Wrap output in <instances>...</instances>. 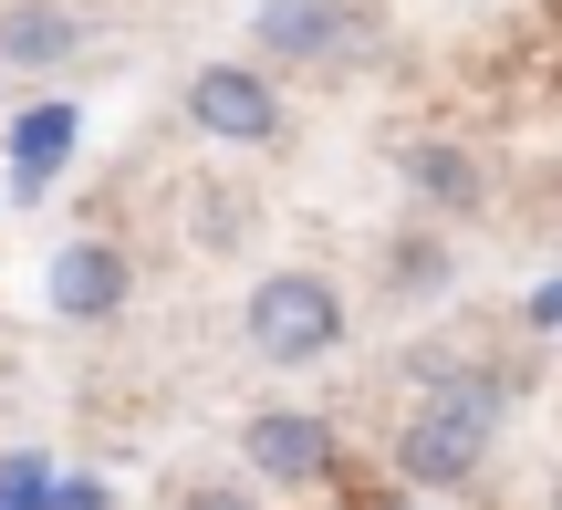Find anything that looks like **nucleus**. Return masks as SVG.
I'll use <instances>...</instances> for the list:
<instances>
[{
  "instance_id": "obj_1",
  "label": "nucleus",
  "mask_w": 562,
  "mask_h": 510,
  "mask_svg": "<svg viewBox=\"0 0 562 510\" xmlns=\"http://www.w3.org/2000/svg\"><path fill=\"white\" fill-rule=\"evenodd\" d=\"M490 428H501V386H490V375H438L427 407L406 417V438H396V479H417V490H459V479H480Z\"/></svg>"
},
{
  "instance_id": "obj_2",
  "label": "nucleus",
  "mask_w": 562,
  "mask_h": 510,
  "mask_svg": "<svg viewBox=\"0 0 562 510\" xmlns=\"http://www.w3.org/2000/svg\"><path fill=\"white\" fill-rule=\"evenodd\" d=\"M240 333H250L261 365H323V354L344 344V292L323 282V271H271L240 303Z\"/></svg>"
},
{
  "instance_id": "obj_3",
  "label": "nucleus",
  "mask_w": 562,
  "mask_h": 510,
  "mask_svg": "<svg viewBox=\"0 0 562 510\" xmlns=\"http://www.w3.org/2000/svg\"><path fill=\"white\" fill-rule=\"evenodd\" d=\"M188 115H199V136H229V146H271L281 136V94H271V73H250V63H199Z\"/></svg>"
},
{
  "instance_id": "obj_4",
  "label": "nucleus",
  "mask_w": 562,
  "mask_h": 510,
  "mask_svg": "<svg viewBox=\"0 0 562 510\" xmlns=\"http://www.w3.org/2000/svg\"><path fill=\"white\" fill-rule=\"evenodd\" d=\"M240 458L271 479V490H313V479L334 469V428L302 417V407H261V417L240 428Z\"/></svg>"
},
{
  "instance_id": "obj_5",
  "label": "nucleus",
  "mask_w": 562,
  "mask_h": 510,
  "mask_svg": "<svg viewBox=\"0 0 562 510\" xmlns=\"http://www.w3.org/2000/svg\"><path fill=\"white\" fill-rule=\"evenodd\" d=\"M42 292H53L63 324H104V313L125 303V250H115V240H74V250L53 261V282H42Z\"/></svg>"
},
{
  "instance_id": "obj_6",
  "label": "nucleus",
  "mask_w": 562,
  "mask_h": 510,
  "mask_svg": "<svg viewBox=\"0 0 562 510\" xmlns=\"http://www.w3.org/2000/svg\"><path fill=\"white\" fill-rule=\"evenodd\" d=\"M250 32H261L271 63H313V53H334V42H344V0H261Z\"/></svg>"
},
{
  "instance_id": "obj_7",
  "label": "nucleus",
  "mask_w": 562,
  "mask_h": 510,
  "mask_svg": "<svg viewBox=\"0 0 562 510\" xmlns=\"http://www.w3.org/2000/svg\"><path fill=\"white\" fill-rule=\"evenodd\" d=\"M63 157H74V104H32L21 136H11V188H21V199H42Z\"/></svg>"
},
{
  "instance_id": "obj_8",
  "label": "nucleus",
  "mask_w": 562,
  "mask_h": 510,
  "mask_svg": "<svg viewBox=\"0 0 562 510\" xmlns=\"http://www.w3.org/2000/svg\"><path fill=\"white\" fill-rule=\"evenodd\" d=\"M406 178H417L427 208H469V199H480V157H469V146H417Z\"/></svg>"
},
{
  "instance_id": "obj_9",
  "label": "nucleus",
  "mask_w": 562,
  "mask_h": 510,
  "mask_svg": "<svg viewBox=\"0 0 562 510\" xmlns=\"http://www.w3.org/2000/svg\"><path fill=\"white\" fill-rule=\"evenodd\" d=\"M74 42H83V21H74V11H42V0L0 21V53H11V63H63Z\"/></svg>"
},
{
  "instance_id": "obj_10",
  "label": "nucleus",
  "mask_w": 562,
  "mask_h": 510,
  "mask_svg": "<svg viewBox=\"0 0 562 510\" xmlns=\"http://www.w3.org/2000/svg\"><path fill=\"white\" fill-rule=\"evenodd\" d=\"M0 510H53V458H42V449L0 458Z\"/></svg>"
},
{
  "instance_id": "obj_11",
  "label": "nucleus",
  "mask_w": 562,
  "mask_h": 510,
  "mask_svg": "<svg viewBox=\"0 0 562 510\" xmlns=\"http://www.w3.org/2000/svg\"><path fill=\"white\" fill-rule=\"evenodd\" d=\"M438 282H448V250H438V240H396V271H385V292H406V303H427Z\"/></svg>"
},
{
  "instance_id": "obj_12",
  "label": "nucleus",
  "mask_w": 562,
  "mask_h": 510,
  "mask_svg": "<svg viewBox=\"0 0 562 510\" xmlns=\"http://www.w3.org/2000/svg\"><path fill=\"white\" fill-rule=\"evenodd\" d=\"M178 510H261V500H250V490H188Z\"/></svg>"
},
{
  "instance_id": "obj_13",
  "label": "nucleus",
  "mask_w": 562,
  "mask_h": 510,
  "mask_svg": "<svg viewBox=\"0 0 562 510\" xmlns=\"http://www.w3.org/2000/svg\"><path fill=\"white\" fill-rule=\"evenodd\" d=\"M364 510H417V500H406V490H364Z\"/></svg>"
}]
</instances>
